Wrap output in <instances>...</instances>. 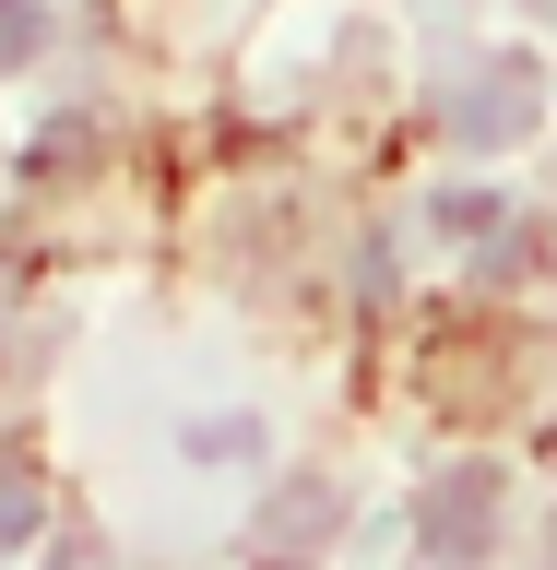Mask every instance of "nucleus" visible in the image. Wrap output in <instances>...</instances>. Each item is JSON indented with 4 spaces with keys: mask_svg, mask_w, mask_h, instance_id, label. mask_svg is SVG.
<instances>
[{
    "mask_svg": "<svg viewBox=\"0 0 557 570\" xmlns=\"http://www.w3.org/2000/svg\"><path fill=\"white\" fill-rule=\"evenodd\" d=\"M24 534H36V499H24V488H0V547H24Z\"/></svg>",
    "mask_w": 557,
    "mask_h": 570,
    "instance_id": "5",
    "label": "nucleus"
},
{
    "mask_svg": "<svg viewBox=\"0 0 557 570\" xmlns=\"http://www.w3.org/2000/svg\"><path fill=\"white\" fill-rule=\"evenodd\" d=\"M36 36H48V12H36V0H0V71H12V60H24V48H36Z\"/></svg>",
    "mask_w": 557,
    "mask_h": 570,
    "instance_id": "3",
    "label": "nucleus"
},
{
    "mask_svg": "<svg viewBox=\"0 0 557 570\" xmlns=\"http://www.w3.org/2000/svg\"><path fill=\"white\" fill-rule=\"evenodd\" d=\"M451 131H462V142H523V131H534V71H523V60L475 71V83L451 96Z\"/></svg>",
    "mask_w": 557,
    "mask_h": 570,
    "instance_id": "2",
    "label": "nucleus"
},
{
    "mask_svg": "<svg viewBox=\"0 0 557 570\" xmlns=\"http://www.w3.org/2000/svg\"><path fill=\"white\" fill-rule=\"evenodd\" d=\"M320 523H332V488H297V499L273 511V534H320Z\"/></svg>",
    "mask_w": 557,
    "mask_h": 570,
    "instance_id": "4",
    "label": "nucleus"
},
{
    "mask_svg": "<svg viewBox=\"0 0 557 570\" xmlns=\"http://www.w3.org/2000/svg\"><path fill=\"white\" fill-rule=\"evenodd\" d=\"M416 547L439 570H475L498 547V475L487 463H451V475H427V499H416Z\"/></svg>",
    "mask_w": 557,
    "mask_h": 570,
    "instance_id": "1",
    "label": "nucleus"
}]
</instances>
